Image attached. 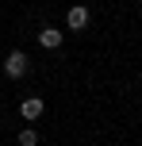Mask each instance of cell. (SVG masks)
<instances>
[{"instance_id":"277c9868","label":"cell","mask_w":142,"mask_h":146,"mask_svg":"<svg viewBox=\"0 0 142 146\" xmlns=\"http://www.w3.org/2000/svg\"><path fill=\"white\" fill-rule=\"evenodd\" d=\"M38 46L58 50V46H61V31H58V27H42V31H38Z\"/></svg>"},{"instance_id":"3957f363","label":"cell","mask_w":142,"mask_h":146,"mask_svg":"<svg viewBox=\"0 0 142 146\" xmlns=\"http://www.w3.org/2000/svg\"><path fill=\"white\" fill-rule=\"evenodd\" d=\"M65 23H69V31H85V27H89V8H85V4H77V8H69V15H65Z\"/></svg>"},{"instance_id":"5b68a950","label":"cell","mask_w":142,"mask_h":146,"mask_svg":"<svg viewBox=\"0 0 142 146\" xmlns=\"http://www.w3.org/2000/svg\"><path fill=\"white\" fill-rule=\"evenodd\" d=\"M15 142H19V146H38V135L31 131V127H23V131H19V139H15Z\"/></svg>"},{"instance_id":"7a4b0ae2","label":"cell","mask_w":142,"mask_h":146,"mask_svg":"<svg viewBox=\"0 0 142 146\" xmlns=\"http://www.w3.org/2000/svg\"><path fill=\"white\" fill-rule=\"evenodd\" d=\"M42 111H46V104H42V100H38V96H27V100H23V104H19V115H23V119H27V123H35V119H38V115H42Z\"/></svg>"},{"instance_id":"6da1fadb","label":"cell","mask_w":142,"mask_h":146,"mask_svg":"<svg viewBox=\"0 0 142 146\" xmlns=\"http://www.w3.org/2000/svg\"><path fill=\"white\" fill-rule=\"evenodd\" d=\"M23 73H27V54H23V50H12V54L4 58V77L19 81Z\"/></svg>"}]
</instances>
